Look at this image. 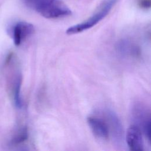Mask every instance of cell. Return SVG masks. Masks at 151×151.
I'll return each mask as SVG.
<instances>
[{
	"label": "cell",
	"instance_id": "cell-1",
	"mask_svg": "<svg viewBox=\"0 0 151 151\" xmlns=\"http://www.w3.org/2000/svg\"><path fill=\"white\" fill-rule=\"evenodd\" d=\"M29 8L48 19H57L69 16L70 8L60 0H22Z\"/></svg>",
	"mask_w": 151,
	"mask_h": 151
},
{
	"label": "cell",
	"instance_id": "cell-3",
	"mask_svg": "<svg viewBox=\"0 0 151 151\" xmlns=\"http://www.w3.org/2000/svg\"><path fill=\"white\" fill-rule=\"evenodd\" d=\"M132 114L134 120L141 126L142 131L148 142L150 141V111L140 103H136L132 109Z\"/></svg>",
	"mask_w": 151,
	"mask_h": 151
},
{
	"label": "cell",
	"instance_id": "cell-2",
	"mask_svg": "<svg viewBox=\"0 0 151 151\" xmlns=\"http://www.w3.org/2000/svg\"><path fill=\"white\" fill-rule=\"evenodd\" d=\"M117 1L104 0L90 17L81 23L69 27L66 30V34L68 35L76 34L93 27L108 15Z\"/></svg>",
	"mask_w": 151,
	"mask_h": 151
},
{
	"label": "cell",
	"instance_id": "cell-6",
	"mask_svg": "<svg viewBox=\"0 0 151 151\" xmlns=\"http://www.w3.org/2000/svg\"><path fill=\"white\" fill-rule=\"evenodd\" d=\"M104 113V117L109 126L110 134L112 135L113 139L117 143H121L123 137V130L119 117L111 110L107 109Z\"/></svg>",
	"mask_w": 151,
	"mask_h": 151
},
{
	"label": "cell",
	"instance_id": "cell-9",
	"mask_svg": "<svg viewBox=\"0 0 151 151\" xmlns=\"http://www.w3.org/2000/svg\"><path fill=\"white\" fill-rule=\"evenodd\" d=\"M21 77L20 75L17 77L14 90V100L16 106L18 108L22 107V103L21 97Z\"/></svg>",
	"mask_w": 151,
	"mask_h": 151
},
{
	"label": "cell",
	"instance_id": "cell-11",
	"mask_svg": "<svg viewBox=\"0 0 151 151\" xmlns=\"http://www.w3.org/2000/svg\"><path fill=\"white\" fill-rule=\"evenodd\" d=\"M138 6L143 9H148L151 6V0H137Z\"/></svg>",
	"mask_w": 151,
	"mask_h": 151
},
{
	"label": "cell",
	"instance_id": "cell-8",
	"mask_svg": "<svg viewBox=\"0 0 151 151\" xmlns=\"http://www.w3.org/2000/svg\"><path fill=\"white\" fill-rule=\"evenodd\" d=\"M117 51L122 56L130 58H139L141 55L140 47L129 40H122L116 45Z\"/></svg>",
	"mask_w": 151,
	"mask_h": 151
},
{
	"label": "cell",
	"instance_id": "cell-7",
	"mask_svg": "<svg viewBox=\"0 0 151 151\" xmlns=\"http://www.w3.org/2000/svg\"><path fill=\"white\" fill-rule=\"evenodd\" d=\"M34 32V27L31 24L25 21L17 22L12 29L14 44L16 46H19L27 38L32 35Z\"/></svg>",
	"mask_w": 151,
	"mask_h": 151
},
{
	"label": "cell",
	"instance_id": "cell-5",
	"mask_svg": "<svg viewBox=\"0 0 151 151\" xmlns=\"http://www.w3.org/2000/svg\"><path fill=\"white\" fill-rule=\"evenodd\" d=\"M126 141L131 150L142 151L144 150L142 131L136 124H132L128 128L126 135Z\"/></svg>",
	"mask_w": 151,
	"mask_h": 151
},
{
	"label": "cell",
	"instance_id": "cell-4",
	"mask_svg": "<svg viewBox=\"0 0 151 151\" xmlns=\"http://www.w3.org/2000/svg\"><path fill=\"white\" fill-rule=\"evenodd\" d=\"M87 123L94 136L101 140H107L110 135L108 123L104 117L90 116L87 119Z\"/></svg>",
	"mask_w": 151,
	"mask_h": 151
},
{
	"label": "cell",
	"instance_id": "cell-10",
	"mask_svg": "<svg viewBox=\"0 0 151 151\" xmlns=\"http://www.w3.org/2000/svg\"><path fill=\"white\" fill-rule=\"evenodd\" d=\"M28 131L27 128L21 129L12 140V143L14 145H18L25 142L28 139Z\"/></svg>",
	"mask_w": 151,
	"mask_h": 151
}]
</instances>
